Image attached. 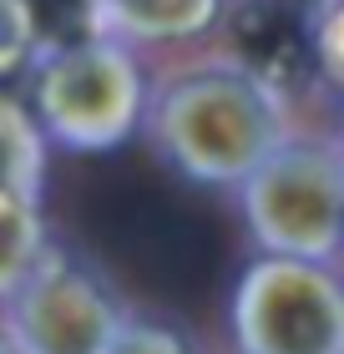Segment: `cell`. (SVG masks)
Here are the masks:
<instances>
[{
    "instance_id": "cell-1",
    "label": "cell",
    "mask_w": 344,
    "mask_h": 354,
    "mask_svg": "<svg viewBox=\"0 0 344 354\" xmlns=\"http://www.w3.org/2000/svg\"><path fill=\"white\" fill-rule=\"evenodd\" d=\"M152 132L162 157L192 183H243L284 142V111L264 82L238 66H212L157 96Z\"/></svg>"
},
{
    "instance_id": "cell-2",
    "label": "cell",
    "mask_w": 344,
    "mask_h": 354,
    "mask_svg": "<svg viewBox=\"0 0 344 354\" xmlns=\"http://www.w3.org/2000/svg\"><path fill=\"white\" fill-rule=\"evenodd\" d=\"M30 117L41 137H56L71 152H107L127 142L142 122V71L132 51L111 36H91L41 56Z\"/></svg>"
},
{
    "instance_id": "cell-3",
    "label": "cell",
    "mask_w": 344,
    "mask_h": 354,
    "mask_svg": "<svg viewBox=\"0 0 344 354\" xmlns=\"http://www.w3.org/2000/svg\"><path fill=\"white\" fill-rule=\"evenodd\" d=\"M243 213L278 259H324L344 243V152L319 142H278L243 177Z\"/></svg>"
},
{
    "instance_id": "cell-4",
    "label": "cell",
    "mask_w": 344,
    "mask_h": 354,
    "mask_svg": "<svg viewBox=\"0 0 344 354\" xmlns=\"http://www.w3.org/2000/svg\"><path fill=\"white\" fill-rule=\"evenodd\" d=\"M238 334L248 354H339L344 299L299 259L258 263L238 288Z\"/></svg>"
},
{
    "instance_id": "cell-5",
    "label": "cell",
    "mask_w": 344,
    "mask_h": 354,
    "mask_svg": "<svg viewBox=\"0 0 344 354\" xmlns=\"http://www.w3.org/2000/svg\"><path fill=\"white\" fill-rule=\"evenodd\" d=\"M10 299V339L26 354H107L117 334L107 288L66 259H36Z\"/></svg>"
},
{
    "instance_id": "cell-6",
    "label": "cell",
    "mask_w": 344,
    "mask_h": 354,
    "mask_svg": "<svg viewBox=\"0 0 344 354\" xmlns=\"http://www.w3.org/2000/svg\"><path fill=\"white\" fill-rule=\"evenodd\" d=\"M228 46H233V66L278 96L314 61L309 21H299L284 0H238L228 10Z\"/></svg>"
},
{
    "instance_id": "cell-7",
    "label": "cell",
    "mask_w": 344,
    "mask_h": 354,
    "mask_svg": "<svg viewBox=\"0 0 344 354\" xmlns=\"http://www.w3.org/2000/svg\"><path fill=\"white\" fill-rule=\"evenodd\" d=\"M102 30L132 41H183L218 21L223 0H96Z\"/></svg>"
},
{
    "instance_id": "cell-8",
    "label": "cell",
    "mask_w": 344,
    "mask_h": 354,
    "mask_svg": "<svg viewBox=\"0 0 344 354\" xmlns=\"http://www.w3.org/2000/svg\"><path fill=\"white\" fill-rule=\"evenodd\" d=\"M41 177H46V137L26 102L0 91V198L41 203Z\"/></svg>"
},
{
    "instance_id": "cell-9",
    "label": "cell",
    "mask_w": 344,
    "mask_h": 354,
    "mask_svg": "<svg viewBox=\"0 0 344 354\" xmlns=\"http://www.w3.org/2000/svg\"><path fill=\"white\" fill-rule=\"evenodd\" d=\"M41 259V207L21 198H0V294H15Z\"/></svg>"
},
{
    "instance_id": "cell-10",
    "label": "cell",
    "mask_w": 344,
    "mask_h": 354,
    "mask_svg": "<svg viewBox=\"0 0 344 354\" xmlns=\"http://www.w3.org/2000/svg\"><path fill=\"white\" fill-rule=\"evenodd\" d=\"M309 41H314V61L344 82V0L329 6L314 26H309Z\"/></svg>"
},
{
    "instance_id": "cell-11",
    "label": "cell",
    "mask_w": 344,
    "mask_h": 354,
    "mask_svg": "<svg viewBox=\"0 0 344 354\" xmlns=\"http://www.w3.org/2000/svg\"><path fill=\"white\" fill-rule=\"evenodd\" d=\"M107 354H188V344L168 329H147V324H132V329H117L111 334Z\"/></svg>"
},
{
    "instance_id": "cell-12",
    "label": "cell",
    "mask_w": 344,
    "mask_h": 354,
    "mask_svg": "<svg viewBox=\"0 0 344 354\" xmlns=\"http://www.w3.org/2000/svg\"><path fill=\"white\" fill-rule=\"evenodd\" d=\"M0 354H26V349H21V344H15V339H10V344H0Z\"/></svg>"
},
{
    "instance_id": "cell-13",
    "label": "cell",
    "mask_w": 344,
    "mask_h": 354,
    "mask_svg": "<svg viewBox=\"0 0 344 354\" xmlns=\"http://www.w3.org/2000/svg\"><path fill=\"white\" fill-rule=\"evenodd\" d=\"M339 354H344V349H339Z\"/></svg>"
}]
</instances>
